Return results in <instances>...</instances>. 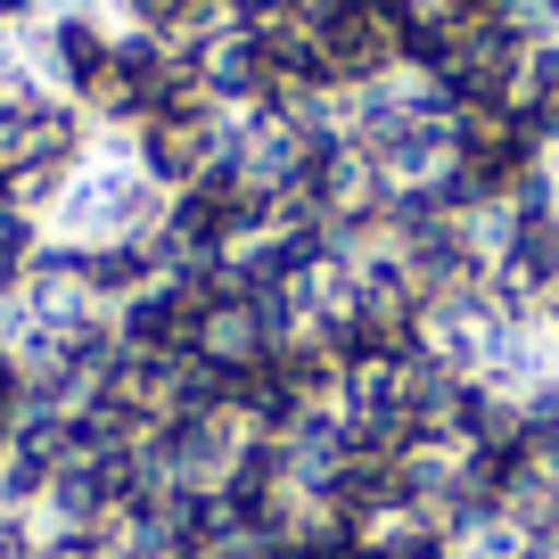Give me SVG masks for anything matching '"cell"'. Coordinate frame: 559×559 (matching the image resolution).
<instances>
[{"label": "cell", "instance_id": "6da1fadb", "mask_svg": "<svg viewBox=\"0 0 559 559\" xmlns=\"http://www.w3.org/2000/svg\"><path fill=\"white\" fill-rule=\"evenodd\" d=\"M83 255V288L99 313H116V305H132L140 288H157L165 280V255L157 239H99V247H74Z\"/></svg>", "mask_w": 559, "mask_h": 559}, {"label": "cell", "instance_id": "7a4b0ae2", "mask_svg": "<svg viewBox=\"0 0 559 559\" xmlns=\"http://www.w3.org/2000/svg\"><path fill=\"white\" fill-rule=\"evenodd\" d=\"M41 239H50V230H41L34 214L0 206V305H17V297H25V272H34Z\"/></svg>", "mask_w": 559, "mask_h": 559}, {"label": "cell", "instance_id": "3957f363", "mask_svg": "<svg viewBox=\"0 0 559 559\" xmlns=\"http://www.w3.org/2000/svg\"><path fill=\"white\" fill-rule=\"evenodd\" d=\"M543 330H551V346H559V288L543 297Z\"/></svg>", "mask_w": 559, "mask_h": 559}, {"label": "cell", "instance_id": "277c9868", "mask_svg": "<svg viewBox=\"0 0 559 559\" xmlns=\"http://www.w3.org/2000/svg\"><path fill=\"white\" fill-rule=\"evenodd\" d=\"M9 437H17V419H9V412H0V461H9Z\"/></svg>", "mask_w": 559, "mask_h": 559}]
</instances>
